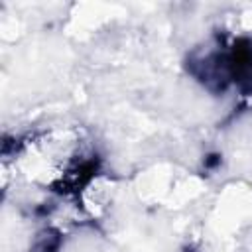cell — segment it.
<instances>
[{
    "mask_svg": "<svg viewBox=\"0 0 252 252\" xmlns=\"http://www.w3.org/2000/svg\"><path fill=\"white\" fill-rule=\"evenodd\" d=\"M61 244H63V238H61V232L59 230H55V228H43L35 236L30 252H59Z\"/></svg>",
    "mask_w": 252,
    "mask_h": 252,
    "instance_id": "obj_1",
    "label": "cell"
}]
</instances>
